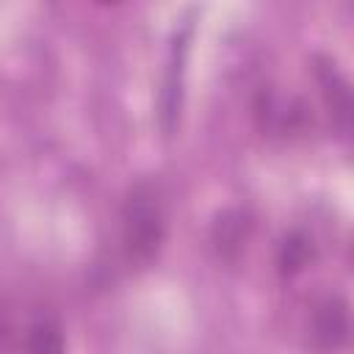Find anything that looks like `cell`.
<instances>
[{"label": "cell", "mask_w": 354, "mask_h": 354, "mask_svg": "<svg viewBox=\"0 0 354 354\" xmlns=\"http://www.w3.org/2000/svg\"><path fill=\"white\" fill-rule=\"evenodd\" d=\"M166 235V213L163 199L152 183H138L122 207V241L127 260L136 266H147Z\"/></svg>", "instance_id": "obj_1"}, {"label": "cell", "mask_w": 354, "mask_h": 354, "mask_svg": "<svg viewBox=\"0 0 354 354\" xmlns=\"http://www.w3.org/2000/svg\"><path fill=\"white\" fill-rule=\"evenodd\" d=\"M313 340L318 348L324 351H337L351 332V321H348V304L340 296H326L324 301L315 304L313 310Z\"/></svg>", "instance_id": "obj_2"}, {"label": "cell", "mask_w": 354, "mask_h": 354, "mask_svg": "<svg viewBox=\"0 0 354 354\" xmlns=\"http://www.w3.org/2000/svg\"><path fill=\"white\" fill-rule=\"evenodd\" d=\"M318 80H321V91L324 100L329 105V113L340 122V127H348V116H351V94H348V83L343 80V75L335 69V64H321L318 66Z\"/></svg>", "instance_id": "obj_3"}, {"label": "cell", "mask_w": 354, "mask_h": 354, "mask_svg": "<svg viewBox=\"0 0 354 354\" xmlns=\"http://www.w3.org/2000/svg\"><path fill=\"white\" fill-rule=\"evenodd\" d=\"M310 260H313V241H307V235L293 232V235H288V238L282 241V246H279V271H282V274L293 277V274H299Z\"/></svg>", "instance_id": "obj_4"}, {"label": "cell", "mask_w": 354, "mask_h": 354, "mask_svg": "<svg viewBox=\"0 0 354 354\" xmlns=\"http://www.w3.org/2000/svg\"><path fill=\"white\" fill-rule=\"evenodd\" d=\"M28 354H64V332L55 321L41 318L28 329Z\"/></svg>", "instance_id": "obj_5"}, {"label": "cell", "mask_w": 354, "mask_h": 354, "mask_svg": "<svg viewBox=\"0 0 354 354\" xmlns=\"http://www.w3.org/2000/svg\"><path fill=\"white\" fill-rule=\"evenodd\" d=\"M218 230H221L218 246H221L224 252H227V249H238V246L243 243V235H241V230H243V216H241V213H227L224 221L218 218Z\"/></svg>", "instance_id": "obj_6"}]
</instances>
